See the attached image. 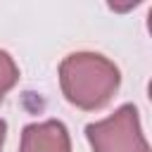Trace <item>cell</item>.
Segmentation results:
<instances>
[{"label":"cell","mask_w":152,"mask_h":152,"mask_svg":"<svg viewBox=\"0 0 152 152\" xmlns=\"http://www.w3.org/2000/svg\"><path fill=\"white\" fill-rule=\"evenodd\" d=\"M19 152H71L69 131L57 119L28 124L21 133Z\"/></svg>","instance_id":"cell-3"},{"label":"cell","mask_w":152,"mask_h":152,"mask_svg":"<svg viewBox=\"0 0 152 152\" xmlns=\"http://www.w3.org/2000/svg\"><path fill=\"white\" fill-rule=\"evenodd\" d=\"M5 135H7V124L0 119V152H2V145H5Z\"/></svg>","instance_id":"cell-5"},{"label":"cell","mask_w":152,"mask_h":152,"mask_svg":"<svg viewBox=\"0 0 152 152\" xmlns=\"http://www.w3.org/2000/svg\"><path fill=\"white\" fill-rule=\"evenodd\" d=\"M17 81H19V66H17V62L12 59L10 52L0 50V102L17 86Z\"/></svg>","instance_id":"cell-4"},{"label":"cell","mask_w":152,"mask_h":152,"mask_svg":"<svg viewBox=\"0 0 152 152\" xmlns=\"http://www.w3.org/2000/svg\"><path fill=\"white\" fill-rule=\"evenodd\" d=\"M86 138L93 152H150L140 128V114L133 104H121L112 116L88 124Z\"/></svg>","instance_id":"cell-2"},{"label":"cell","mask_w":152,"mask_h":152,"mask_svg":"<svg viewBox=\"0 0 152 152\" xmlns=\"http://www.w3.org/2000/svg\"><path fill=\"white\" fill-rule=\"evenodd\" d=\"M121 83L112 59L97 52H71L59 64V86L64 97L86 112L102 109Z\"/></svg>","instance_id":"cell-1"}]
</instances>
